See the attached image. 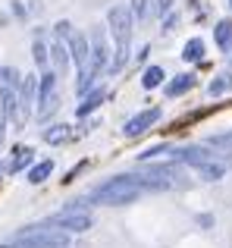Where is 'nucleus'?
I'll list each match as a JSON object with an SVG mask.
<instances>
[{
    "label": "nucleus",
    "mask_w": 232,
    "mask_h": 248,
    "mask_svg": "<svg viewBox=\"0 0 232 248\" xmlns=\"http://www.w3.org/2000/svg\"><path fill=\"white\" fill-rule=\"evenodd\" d=\"M170 154H173V160L176 164H182V167H201V164H207L210 157H214V148L210 145H185V148H170Z\"/></svg>",
    "instance_id": "0eeeda50"
},
{
    "label": "nucleus",
    "mask_w": 232,
    "mask_h": 248,
    "mask_svg": "<svg viewBox=\"0 0 232 248\" xmlns=\"http://www.w3.org/2000/svg\"><path fill=\"white\" fill-rule=\"evenodd\" d=\"M204 50H207L204 38H188V41L182 44V60L185 63H201L204 60Z\"/></svg>",
    "instance_id": "dca6fc26"
},
{
    "label": "nucleus",
    "mask_w": 232,
    "mask_h": 248,
    "mask_svg": "<svg viewBox=\"0 0 232 248\" xmlns=\"http://www.w3.org/2000/svg\"><path fill=\"white\" fill-rule=\"evenodd\" d=\"M135 176L163 182L166 188H185V186H188V176H185L182 164H176V160H170V164H147V160H145V167H141Z\"/></svg>",
    "instance_id": "39448f33"
},
{
    "label": "nucleus",
    "mask_w": 232,
    "mask_h": 248,
    "mask_svg": "<svg viewBox=\"0 0 232 248\" xmlns=\"http://www.w3.org/2000/svg\"><path fill=\"white\" fill-rule=\"evenodd\" d=\"M72 126H66V123H54V126H47L41 132V139L47 141V145H66V141H72Z\"/></svg>",
    "instance_id": "4468645a"
},
{
    "label": "nucleus",
    "mask_w": 232,
    "mask_h": 248,
    "mask_svg": "<svg viewBox=\"0 0 232 248\" xmlns=\"http://www.w3.org/2000/svg\"><path fill=\"white\" fill-rule=\"evenodd\" d=\"M166 79V73H163V66H147L145 73H141V85H145L147 91H154V88H160Z\"/></svg>",
    "instance_id": "412c9836"
},
{
    "label": "nucleus",
    "mask_w": 232,
    "mask_h": 248,
    "mask_svg": "<svg viewBox=\"0 0 232 248\" xmlns=\"http://www.w3.org/2000/svg\"><path fill=\"white\" fill-rule=\"evenodd\" d=\"M47 57H50V66H54V73H66L69 69V47L66 41H60V38H54V41L47 44Z\"/></svg>",
    "instance_id": "f8f14e48"
},
{
    "label": "nucleus",
    "mask_w": 232,
    "mask_h": 248,
    "mask_svg": "<svg viewBox=\"0 0 232 248\" xmlns=\"http://www.w3.org/2000/svg\"><path fill=\"white\" fill-rule=\"evenodd\" d=\"M229 6H232V0H229Z\"/></svg>",
    "instance_id": "2f4dec72"
},
{
    "label": "nucleus",
    "mask_w": 232,
    "mask_h": 248,
    "mask_svg": "<svg viewBox=\"0 0 232 248\" xmlns=\"http://www.w3.org/2000/svg\"><path fill=\"white\" fill-rule=\"evenodd\" d=\"M141 195H145V186H141V179L135 173L129 176H113V179L101 182V186L91 188V195H88L85 201H94V204H107V207H119V204H132V201H138Z\"/></svg>",
    "instance_id": "f03ea898"
},
{
    "label": "nucleus",
    "mask_w": 232,
    "mask_h": 248,
    "mask_svg": "<svg viewBox=\"0 0 232 248\" xmlns=\"http://www.w3.org/2000/svg\"><path fill=\"white\" fill-rule=\"evenodd\" d=\"M0 79H3V85H10V88H19V85H22V76H19L13 66H3V69H0Z\"/></svg>",
    "instance_id": "a878e982"
},
{
    "label": "nucleus",
    "mask_w": 232,
    "mask_h": 248,
    "mask_svg": "<svg viewBox=\"0 0 232 248\" xmlns=\"http://www.w3.org/2000/svg\"><path fill=\"white\" fill-rule=\"evenodd\" d=\"M98 69H91V66H85V69H79V82H75V94L79 97H85L88 91H91V85H94V79H98Z\"/></svg>",
    "instance_id": "aec40b11"
},
{
    "label": "nucleus",
    "mask_w": 232,
    "mask_h": 248,
    "mask_svg": "<svg viewBox=\"0 0 232 248\" xmlns=\"http://www.w3.org/2000/svg\"><path fill=\"white\" fill-rule=\"evenodd\" d=\"M31 57H35V63H38V69H50V57H47V44L41 41V38H35V44H31Z\"/></svg>",
    "instance_id": "4be33fe9"
},
{
    "label": "nucleus",
    "mask_w": 232,
    "mask_h": 248,
    "mask_svg": "<svg viewBox=\"0 0 232 248\" xmlns=\"http://www.w3.org/2000/svg\"><path fill=\"white\" fill-rule=\"evenodd\" d=\"M3 139H6V116L0 113V148H3Z\"/></svg>",
    "instance_id": "7c9ffc66"
},
{
    "label": "nucleus",
    "mask_w": 232,
    "mask_h": 248,
    "mask_svg": "<svg viewBox=\"0 0 232 248\" xmlns=\"http://www.w3.org/2000/svg\"><path fill=\"white\" fill-rule=\"evenodd\" d=\"M0 248H69V232L54 230L47 223H35L0 242Z\"/></svg>",
    "instance_id": "7ed1b4c3"
},
{
    "label": "nucleus",
    "mask_w": 232,
    "mask_h": 248,
    "mask_svg": "<svg viewBox=\"0 0 232 248\" xmlns=\"http://www.w3.org/2000/svg\"><path fill=\"white\" fill-rule=\"evenodd\" d=\"M72 31H75V29H72V25L66 22V19H60V22L54 25V38H60V41H66V38L72 35Z\"/></svg>",
    "instance_id": "bb28decb"
},
{
    "label": "nucleus",
    "mask_w": 232,
    "mask_h": 248,
    "mask_svg": "<svg viewBox=\"0 0 232 248\" xmlns=\"http://www.w3.org/2000/svg\"><path fill=\"white\" fill-rule=\"evenodd\" d=\"M210 148H220V151H232V132H220V135H210L207 139Z\"/></svg>",
    "instance_id": "393cba45"
},
{
    "label": "nucleus",
    "mask_w": 232,
    "mask_h": 248,
    "mask_svg": "<svg viewBox=\"0 0 232 248\" xmlns=\"http://www.w3.org/2000/svg\"><path fill=\"white\" fill-rule=\"evenodd\" d=\"M66 47H69V60L75 63V69H85L88 66V35L85 31H72L66 38Z\"/></svg>",
    "instance_id": "9d476101"
},
{
    "label": "nucleus",
    "mask_w": 232,
    "mask_h": 248,
    "mask_svg": "<svg viewBox=\"0 0 232 248\" xmlns=\"http://www.w3.org/2000/svg\"><path fill=\"white\" fill-rule=\"evenodd\" d=\"M54 173V160H38V164H31L29 167V173H25V179L31 182V186H41L47 176Z\"/></svg>",
    "instance_id": "a211bd4d"
},
{
    "label": "nucleus",
    "mask_w": 232,
    "mask_h": 248,
    "mask_svg": "<svg viewBox=\"0 0 232 248\" xmlns=\"http://www.w3.org/2000/svg\"><path fill=\"white\" fill-rule=\"evenodd\" d=\"M232 88V73H220L214 82L207 85V91H210V97H220V94H226V91Z\"/></svg>",
    "instance_id": "5701e85b"
},
{
    "label": "nucleus",
    "mask_w": 232,
    "mask_h": 248,
    "mask_svg": "<svg viewBox=\"0 0 232 248\" xmlns=\"http://www.w3.org/2000/svg\"><path fill=\"white\" fill-rule=\"evenodd\" d=\"M214 41H217V47H220L223 54H229V50H232V22H229V19H220V22H217Z\"/></svg>",
    "instance_id": "f3484780"
},
{
    "label": "nucleus",
    "mask_w": 232,
    "mask_h": 248,
    "mask_svg": "<svg viewBox=\"0 0 232 248\" xmlns=\"http://www.w3.org/2000/svg\"><path fill=\"white\" fill-rule=\"evenodd\" d=\"M110 60H113V50H110V31L107 29H94L88 35V66L104 73L110 69Z\"/></svg>",
    "instance_id": "423d86ee"
},
{
    "label": "nucleus",
    "mask_w": 232,
    "mask_h": 248,
    "mask_svg": "<svg viewBox=\"0 0 232 248\" xmlns=\"http://www.w3.org/2000/svg\"><path fill=\"white\" fill-rule=\"evenodd\" d=\"M151 0H132V3H129V10H132V19L135 22H145V19H151Z\"/></svg>",
    "instance_id": "b1692460"
},
{
    "label": "nucleus",
    "mask_w": 232,
    "mask_h": 248,
    "mask_svg": "<svg viewBox=\"0 0 232 248\" xmlns=\"http://www.w3.org/2000/svg\"><path fill=\"white\" fill-rule=\"evenodd\" d=\"M226 170H232V154H220V151H217L207 164L195 167V173H198V179H204V182H217V179L226 176Z\"/></svg>",
    "instance_id": "1a4fd4ad"
},
{
    "label": "nucleus",
    "mask_w": 232,
    "mask_h": 248,
    "mask_svg": "<svg viewBox=\"0 0 232 248\" xmlns=\"http://www.w3.org/2000/svg\"><path fill=\"white\" fill-rule=\"evenodd\" d=\"M132 25H135V19H132L129 3L110 6V13H107V31H110V38H113L110 73H119L129 63V54H132Z\"/></svg>",
    "instance_id": "f257e3e1"
},
{
    "label": "nucleus",
    "mask_w": 232,
    "mask_h": 248,
    "mask_svg": "<svg viewBox=\"0 0 232 248\" xmlns=\"http://www.w3.org/2000/svg\"><path fill=\"white\" fill-rule=\"evenodd\" d=\"M0 113L6 120H13L16 126H22V116H19V91L10 85H0Z\"/></svg>",
    "instance_id": "9b49d317"
},
{
    "label": "nucleus",
    "mask_w": 232,
    "mask_h": 248,
    "mask_svg": "<svg viewBox=\"0 0 232 248\" xmlns=\"http://www.w3.org/2000/svg\"><path fill=\"white\" fill-rule=\"evenodd\" d=\"M195 85H198V79L191 73H179L176 79H170L163 85V91H166V97H182V94H188Z\"/></svg>",
    "instance_id": "ddd939ff"
},
{
    "label": "nucleus",
    "mask_w": 232,
    "mask_h": 248,
    "mask_svg": "<svg viewBox=\"0 0 232 248\" xmlns=\"http://www.w3.org/2000/svg\"><path fill=\"white\" fill-rule=\"evenodd\" d=\"M154 3H157V6H154V16H166V13H170V6H173V0H154Z\"/></svg>",
    "instance_id": "c85d7f7f"
},
{
    "label": "nucleus",
    "mask_w": 232,
    "mask_h": 248,
    "mask_svg": "<svg viewBox=\"0 0 232 248\" xmlns=\"http://www.w3.org/2000/svg\"><path fill=\"white\" fill-rule=\"evenodd\" d=\"M160 116H163V110H160V107L141 110V113H135V116H129V120H126V126H122V135H126V139H138V135H145L151 126H157Z\"/></svg>",
    "instance_id": "6e6552de"
},
{
    "label": "nucleus",
    "mask_w": 232,
    "mask_h": 248,
    "mask_svg": "<svg viewBox=\"0 0 232 248\" xmlns=\"http://www.w3.org/2000/svg\"><path fill=\"white\" fill-rule=\"evenodd\" d=\"M163 151H170V145H154V148H145V151H141V160H154L157 154H163Z\"/></svg>",
    "instance_id": "cd10ccee"
},
{
    "label": "nucleus",
    "mask_w": 232,
    "mask_h": 248,
    "mask_svg": "<svg viewBox=\"0 0 232 248\" xmlns=\"http://www.w3.org/2000/svg\"><path fill=\"white\" fill-rule=\"evenodd\" d=\"M176 22H179V16L166 13V16H163V31H173V29H176Z\"/></svg>",
    "instance_id": "c756f323"
},
{
    "label": "nucleus",
    "mask_w": 232,
    "mask_h": 248,
    "mask_svg": "<svg viewBox=\"0 0 232 248\" xmlns=\"http://www.w3.org/2000/svg\"><path fill=\"white\" fill-rule=\"evenodd\" d=\"M31 164H35V151H31V148H25V145H19L16 151H13L10 173H19V170H25V167H31Z\"/></svg>",
    "instance_id": "6ab92c4d"
},
{
    "label": "nucleus",
    "mask_w": 232,
    "mask_h": 248,
    "mask_svg": "<svg viewBox=\"0 0 232 248\" xmlns=\"http://www.w3.org/2000/svg\"><path fill=\"white\" fill-rule=\"evenodd\" d=\"M44 223L72 236V232H88V230H91V226H94V217H91V211H88V201H72V204L63 207L60 214L47 217Z\"/></svg>",
    "instance_id": "20e7f679"
},
{
    "label": "nucleus",
    "mask_w": 232,
    "mask_h": 248,
    "mask_svg": "<svg viewBox=\"0 0 232 248\" xmlns=\"http://www.w3.org/2000/svg\"><path fill=\"white\" fill-rule=\"evenodd\" d=\"M104 97H107V91H104V88H91L85 97H82V104L75 107V116H79V120H85L88 113H94V110L104 104Z\"/></svg>",
    "instance_id": "2eb2a0df"
}]
</instances>
